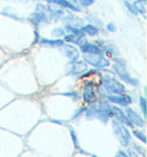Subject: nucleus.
I'll list each match as a JSON object with an SVG mask.
<instances>
[{"mask_svg": "<svg viewBox=\"0 0 147 157\" xmlns=\"http://www.w3.org/2000/svg\"><path fill=\"white\" fill-rule=\"evenodd\" d=\"M102 87L108 92L109 94H123V93H125L124 85L110 76L102 77Z\"/></svg>", "mask_w": 147, "mask_h": 157, "instance_id": "1", "label": "nucleus"}, {"mask_svg": "<svg viewBox=\"0 0 147 157\" xmlns=\"http://www.w3.org/2000/svg\"><path fill=\"white\" fill-rule=\"evenodd\" d=\"M112 126H113V131H114L116 138L120 141V144L122 146H128L130 142V133H129V130L124 126V124L118 122L117 119H113Z\"/></svg>", "mask_w": 147, "mask_h": 157, "instance_id": "2", "label": "nucleus"}, {"mask_svg": "<svg viewBox=\"0 0 147 157\" xmlns=\"http://www.w3.org/2000/svg\"><path fill=\"white\" fill-rule=\"evenodd\" d=\"M83 61L95 68H107L110 66L109 59H107L104 54H84Z\"/></svg>", "mask_w": 147, "mask_h": 157, "instance_id": "3", "label": "nucleus"}, {"mask_svg": "<svg viewBox=\"0 0 147 157\" xmlns=\"http://www.w3.org/2000/svg\"><path fill=\"white\" fill-rule=\"evenodd\" d=\"M28 21L36 26H39L42 24H48L52 22L46 9L45 10H34V13H31L28 16Z\"/></svg>", "mask_w": 147, "mask_h": 157, "instance_id": "4", "label": "nucleus"}, {"mask_svg": "<svg viewBox=\"0 0 147 157\" xmlns=\"http://www.w3.org/2000/svg\"><path fill=\"white\" fill-rule=\"evenodd\" d=\"M113 69H114V71L116 72L117 76H118L122 80H124V82H126L128 84H130V85H133V86H138V85H139L138 80L130 76L129 71L124 68V64L115 63V64H113Z\"/></svg>", "mask_w": 147, "mask_h": 157, "instance_id": "5", "label": "nucleus"}, {"mask_svg": "<svg viewBox=\"0 0 147 157\" xmlns=\"http://www.w3.org/2000/svg\"><path fill=\"white\" fill-rule=\"evenodd\" d=\"M86 71H87V63L85 61L75 60V61H70L69 64H68V75L77 76V75L85 74Z\"/></svg>", "mask_w": 147, "mask_h": 157, "instance_id": "6", "label": "nucleus"}, {"mask_svg": "<svg viewBox=\"0 0 147 157\" xmlns=\"http://www.w3.org/2000/svg\"><path fill=\"white\" fill-rule=\"evenodd\" d=\"M59 49H60V52L67 59H69L70 61H75V60L79 59V51L74 45L66 44L65 43V44H62L61 46H59Z\"/></svg>", "mask_w": 147, "mask_h": 157, "instance_id": "7", "label": "nucleus"}, {"mask_svg": "<svg viewBox=\"0 0 147 157\" xmlns=\"http://www.w3.org/2000/svg\"><path fill=\"white\" fill-rule=\"evenodd\" d=\"M108 111H109V113H110V116H114L115 119H117L118 122H121L122 124H125V125H129V126L132 125L131 122H130L129 119H128V117H126L125 113H124L123 110L120 109L118 107L108 105Z\"/></svg>", "mask_w": 147, "mask_h": 157, "instance_id": "8", "label": "nucleus"}, {"mask_svg": "<svg viewBox=\"0 0 147 157\" xmlns=\"http://www.w3.org/2000/svg\"><path fill=\"white\" fill-rule=\"evenodd\" d=\"M107 100L112 103H115L117 105H123V107H128V105L132 102L131 98L126 94H108L107 95Z\"/></svg>", "mask_w": 147, "mask_h": 157, "instance_id": "9", "label": "nucleus"}, {"mask_svg": "<svg viewBox=\"0 0 147 157\" xmlns=\"http://www.w3.org/2000/svg\"><path fill=\"white\" fill-rule=\"evenodd\" d=\"M47 4H52L54 6H58L60 8L63 9H68V10H71V12H76V13H79L82 12V9L78 7L77 5L70 2L69 0H45Z\"/></svg>", "mask_w": 147, "mask_h": 157, "instance_id": "10", "label": "nucleus"}, {"mask_svg": "<svg viewBox=\"0 0 147 157\" xmlns=\"http://www.w3.org/2000/svg\"><path fill=\"white\" fill-rule=\"evenodd\" d=\"M66 24H69V25H73V26H76V28H81L83 25V23H84V20L82 17H79V16H76L74 12L71 10H68L67 9V12H66V15L63 20H62Z\"/></svg>", "mask_w": 147, "mask_h": 157, "instance_id": "11", "label": "nucleus"}, {"mask_svg": "<svg viewBox=\"0 0 147 157\" xmlns=\"http://www.w3.org/2000/svg\"><path fill=\"white\" fill-rule=\"evenodd\" d=\"M83 99L87 103H93L97 100L95 96V91H94V85L93 83H86L84 85V90H83Z\"/></svg>", "mask_w": 147, "mask_h": 157, "instance_id": "12", "label": "nucleus"}, {"mask_svg": "<svg viewBox=\"0 0 147 157\" xmlns=\"http://www.w3.org/2000/svg\"><path fill=\"white\" fill-rule=\"evenodd\" d=\"M79 52L83 54H104L102 49L94 43H90V41H85L79 46Z\"/></svg>", "mask_w": 147, "mask_h": 157, "instance_id": "13", "label": "nucleus"}, {"mask_svg": "<svg viewBox=\"0 0 147 157\" xmlns=\"http://www.w3.org/2000/svg\"><path fill=\"white\" fill-rule=\"evenodd\" d=\"M125 115L126 117H128V119H129L130 122H131V124L132 125H137V126H140L143 127L144 125H145V122H144V118L140 117L138 113H136L132 108H130V107H126L125 109Z\"/></svg>", "mask_w": 147, "mask_h": 157, "instance_id": "14", "label": "nucleus"}, {"mask_svg": "<svg viewBox=\"0 0 147 157\" xmlns=\"http://www.w3.org/2000/svg\"><path fill=\"white\" fill-rule=\"evenodd\" d=\"M63 40L65 41H68L70 44L74 45H78L81 46L83 43L86 41V38H85V35H74V33H66L63 36Z\"/></svg>", "mask_w": 147, "mask_h": 157, "instance_id": "15", "label": "nucleus"}, {"mask_svg": "<svg viewBox=\"0 0 147 157\" xmlns=\"http://www.w3.org/2000/svg\"><path fill=\"white\" fill-rule=\"evenodd\" d=\"M79 30L82 31L84 35L91 36V37L99 35V32H100V29H99V28H98V26H95V25H93V24H91V23H87V24H83V25L81 26V28H79Z\"/></svg>", "mask_w": 147, "mask_h": 157, "instance_id": "16", "label": "nucleus"}, {"mask_svg": "<svg viewBox=\"0 0 147 157\" xmlns=\"http://www.w3.org/2000/svg\"><path fill=\"white\" fill-rule=\"evenodd\" d=\"M39 44L43 46H50V47H59L62 44H65V40L60 39V38H55V39L42 38V39H39Z\"/></svg>", "mask_w": 147, "mask_h": 157, "instance_id": "17", "label": "nucleus"}, {"mask_svg": "<svg viewBox=\"0 0 147 157\" xmlns=\"http://www.w3.org/2000/svg\"><path fill=\"white\" fill-rule=\"evenodd\" d=\"M128 154L130 155V157H145V153L141 151V149L137 144H132L131 147H129Z\"/></svg>", "mask_w": 147, "mask_h": 157, "instance_id": "18", "label": "nucleus"}, {"mask_svg": "<svg viewBox=\"0 0 147 157\" xmlns=\"http://www.w3.org/2000/svg\"><path fill=\"white\" fill-rule=\"evenodd\" d=\"M136 9L138 10V14H146V0H136L133 2Z\"/></svg>", "mask_w": 147, "mask_h": 157, "instance_id": "19", "label": "nucleus"}, {"mask_svg": "<svg viewBox=\"0 0 147 157\" xmlns=\"http://www.w3.org/2000/svg\"><path fill=\"white\" fill-rule=\"evenodd\" d=\"M51 35H52L54 38H61V37H63V36L66 35L65 28H62V26H55V28L51 31Z\"/></svg>", "mask_w": 147, "mask_h": 157, "instance_id": "20", "label": "nucleus"}, {"mask_svg": "<svg viewBox=\"0 0 147 157\" xmlns=\"http://www.w3.org/2000/svg\"><path fill=\"white\" fill-rule=\"evenodd\" d=\"M86 18L90 21V23H91V24H93V25H95V26L102 25V21H101L98 16H95V15H92V14H90V15H87Z\"/></svg>", "mask_w": 147, "mask_h": 157, "instance_id": "21", "label": "nucleus"}, {"mask_svg": "<svg viewBox=\"0 0 147 157\" xmlns=\"http://www.w3.org/2000/svg\"><path fill=\"white\" fill-rule=\"evenodd\" d=\"M124 5H125V7L128 8V10H129L130 13H132L133 15H138V10L136 9L133 2H129L128 0H124Z\"/></svg>", "mask_w": 147, "mask_h": 157, "instance_id": "22", "label": "nucleus"}, {"mask_svg": "<svg viewBox=\"0 0 147 157\" xmlns=\"http://www.w3.org/2000/svg\"><path fill=\"white\" fill-rule=\"evenodd\" d=\"M81 7H90L94 4L95 0H76Z\"/></svg>", "mask_w": 147, "mask_h": 157, "instance_id": "23", "label": "nucleus"}, {"mask_svg": "<svg viewBox=\"0 0 147 157\" xmlns=\"http://www.w3.org/2000/svg\"><path fill=\"white\" fill-rule=\"evenodd\" d=\"M133 134L136 135V138H138L139 140H141L143 142H146V136H145V134H144L143 132L138 131V130H134Z\"/></svg>", "mask_w": 147, "mask_h": 157, "instance_id": "24", "label": "nucleus"}, {"mask_svg": "<svg viewBox=\"0 0 147 157\" xmlns=\"http://www.w3.org/2000/svg\"><path fill=\"white\" fill-rule=\"evenodd\" d=\"M139 102H140V108H141V111H143V113L145 115V113H146V100H145V98H140Z\"/></svg>", "mask_w": 147, "mask_h": 157, "instance_id": "25", "label": "nucleus"}, {"mask_svg": "<svg viewBox=\"0 0 147 157\" xmlns=\"http://www.w3.org/2000/svg\"><path fill=\"white\" fill-rule=\"evenodd\" d=\"M106 29L109 31V32H115V31L117 30L116 25L114 24V23H108L107 25H106Z\"/></svg>", "mask_w": 147, "mask_h": 157, "instance_id": "26", "label": "nucleus"}, {"mask_svg": "<svg viewBox=\"0 0 147 157\" xmlns=\"http://www.w3.org/2000/svg\"><path fill=\"white\" fill-rule=\"evenodd\" d=\"M70 134H71V138H73V141H74V144H75V146L78 147V140H77V136H76L75 131H71L70 132Z\"/></svg>", "mask_w": 147, "mask_h": 157, "instance_id": "27", "label": "nucleus"}, {"mask_svg": "<svg viewBox=\"0 0 147 157\" xmlns=\"http://www.w3.org/2000/svg\"><path fill=\"white\" fill-rule=\"evenodd\" d=\"M84 111H85V109H84V108H81V109H78L77 111H76V113H74V116H73V117H71V118H73V119H74V118H77L78 116H79L81 113H84Z\"/></svg>", "mask_w": 147, "mask_h": 157, "instance_id": "28", "label": "nucleus"}, {"mask_svg": "<svg viewBox=\"0 0 147 157\" xmlns=\"http://www.w3.org/2000/svg\"><path fill=\"white\" fill-rule=\"evenodd\" d=\"M65 95L71 96V98H78V94L76 92H67V93H63Z\"/></svg>", "mask_w": 147, "mask_h": 157, "instance_id": "29", "label": "nucleus"}, {"mask_svg": "<svg viewBox=\"0 0 147 157\" xmlns=\"http://www.w3.org/2000/svg\"><path fill=\"white\" fill-rule=\"evenodd\" d=\"M116 157H129V156H128L124 151H121V150H120V151L116 154Z\"/></svg>", "mask_w": 147, "mask_h": 157, "instance_id": "30", "label": "nucleus"}, {"mask_svg": "<svg viewBox=\"0 0 147 157\" xmlns=\"http://www.w3.org/2000/svg\"><path fill=\"white\" fill-rule=\"evenodd\" d=\"M38 39H39V32L38 30H35V41L34 43H36V40L38 41Z\"/></svg>", "mask_w": 147, "mask_h": 157, "instance_id": "31", "label": "nucleus"}, {"mask_svg": "<svg viewBox=\"0 0 147 157\" xmlns=\"http://www.w3.org/2000/svg\"><path fill=\"white\" fill-rule=\"evenodd\" d=\"M34 1H42V0H34Z\"/></svg>", "mask_w": 147, "mask_h": 157, "instance_id": "32", "label": "nucleus"}]
</instances>
